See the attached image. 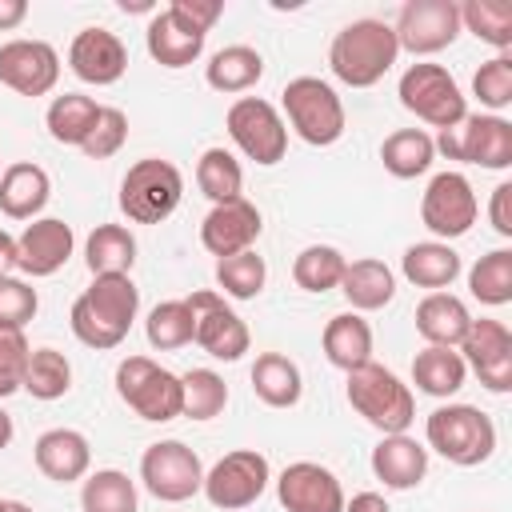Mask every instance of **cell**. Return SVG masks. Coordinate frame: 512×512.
<instances>
[{"label":"cell","instance_id":"cell-1","mask_svg":"<svg viewBox=\"0 0 512 512\" xmlns=\"http://www.w3.org/2000/svg\"><path fill=\"white\" fill-rule=\"evenodd\" d=\"M140 312V288L132 284L128 272H108V276H92V284L76 296L72 312H68V324L76 332L80 344L88 348H116L132 320Z\"/></svg>","mask_w":512,"mask_h":512},{"label":"cell","instance_id":"cell-2","mask_svg":"<svg viewBox=\"0 0 512 512\" xmlns=\"http://www.w3.org/2000/svg\"><path fill=\"white\" fill-rule=\"evenodd\" d=\"M396 56H400V44H396L392 24L364 16V20L344 24L332 36L328 68L348 88H372V84H380L388 76V68L396 64Z\"/></svg>","mask_w":512,"mask_h":512},{"label":"cell","instance_id":"cell-3","mask_svg":"<svg viewBox=\"0 0 512 512\" xmlns=\"http://www.w3.org/2000/svg\"><path fill=\"white\" fill-rule=\"evenodd\" d=\"M348 404L384 436H396V432H408L412 420H416V396L412 388L384 364L368 360L360 368L348 372Z\"/></svg>","mask_w":512,"mask_h":512},{"label":"cell","instance_id":"cell-4","mask_svg":"<svg viewBox=\"0 0 512 512\" xmlns=\"http://www.w3.org/2000/svg\"><path fill=\"white\" fill-rule=\"evenodd\" d=\"M424 436L432 452L460 468H476L496 452V424L476 404H440L428 416Z\"/></svg>","mask_w":512,"mask_h":512},{"label":"cell","instance_id":"cell-5","mask_svg":"<svg viewBox=\"0 0 512 512\" xmlns=\"http://www.w3.org/2000/svg\"><path fill=\"white\" fill-rule=\"evenodd\" d=\"M120 212L132 224H160L168 220L180 200H184V176L172 160L160 156H144L136 164H128L124 180H120Z\"/></svg>","mask_w":512,"mask_h":512},{"label":"cell","instance_id":"cell-6","mask_svg":"<svg viewBox=\"0 0 512 512\" xmlns=\"http://www.w3.org/2000/svg\"><path fill=\"white\" fill-rule=\"evenodd\" d=\"M280 104H284V116L292 124V132L312 144V148H328L344 136V104L336 96V88L320 76H296L284 84L280 92Z\"/></svg>","mask_w":512,"mask_h":512},{"label":"cell","instance_id":"cell-7","mask_svg":"<svg viewBox=\"0 0 512 512\" xmlns=\"http://www.w3.org/2000/svg\"><path fill=\"white\" fill-rule=\"evenodd\" d=\"M396 96L416 120L432 124L436 132H448L468 116V100L444 64H408L396 84Z\"/></svg>","mask_w":512,"mask_h":512},{"label":"cell","instance_id":"cell-8","mask_svg":"<svg viewBox=\"0 0 512 512\" xmlns=\"http://www.w3.org/2000/svg\"><path fill=\"white\" fill-rule=\"evenodd\" d=\"M116 396L140 420H152V424L176 420L180 416V404H184L180 376L168 372L164 364L148 360V356H124L116 364Z\"/></svg>","mask_w":512,"mask_h":512},{"label":"cell","instance_id":"cell-9","mask_svg":"<svg viewBox=\"0 0 512 512\" xmlns=\"http://www.w3.org/2000/svg\"><path fill=\"white\" fill-rule=\"evenodd\" d=\"M432 144L448 160L480 164L492 172L512 168V124L504 116H492V112H468L456 128L440 132Z\"/></svg>","mask_w":512,"mask_h":512},{"label":"cell","instance_id":"cell-10","mask_svg":"<svg viewBox=\"0 0 512 512\" xmlns=\"http://www.w3.org/2000/svg\"><path fill=\"white\" fill-rule=\"evenodd\" d=\"M224 124H228L232 144H236L248 160L264 164V168H272V164L284 160V152H288V124H284V116L276 112V104H268V100H260V96H240V100L228 108Z\"/></svg>","mask_w":512,"mask_h":512},{"label":"cell","instance_id":"cell-11","mask_svg":"<svg viewBox=\"0 0 512 512\" xmlns=\"http://www.w3.org/2000/svg\"><path fill=\"white\" fill-rule=\"evenodd\" d=\"M272 480V468H268V456L256 452V448H236L228 456H220L208 472H204V496L212 508H224V512H240L248 504H256L264 496Z\"/></svg>","mask_w":512,"mask_h":512},{"label":"cell","instance_id":"cell-12","mask_svg":"<svg viewBox=\"0 0 512 512\" xmlns=\"http://www.w3.org/2000/svg\"><path fill=\"white\" fill-rule=\"evenodd\" d=\"M140 480L156 500L180 504L204 488V464L184 440H156L140 456Z\"/></svg>","mask_w":512,"mask_h":512},{"label":"cell","instance_id":"cell-13","mask_svg":"<svg viewBox=\"0 0 512 512\" xmlns=\"http://www.w3.org/2000/svg\"><path fill=\"white\" fill-rule=\"evenodd\" d=\"M400 52L412 56H436L456 44L460 28V4L456 0H408L392 24Z\"/></svg>","mask_w":512,"mask_h":512},{"label":"cell","instance_id":"cell-14","mask_svg":"<svg viewBox=\"0 0 512 512\" xmlns=\"http://www.w3.org/2000/svg\"><path fill=\"white\" fill-rule=\"evenodd\" d=\"M480 200L464 172H436L420 196V220L436 240H456L476 224Z\"/></svg>","mask_w":512,"mask_h":512},{"label":"cell","instance_id":"cell-15","mask_svg":"<svg viewBox=\"0 0 512 512\" xmlns=\"http://www.w3.org/2000/svg\"><path fill=\"white\" fill-rule=\"evenodd\" d=\"M184 300H188L192 320H196L192 340H196L212 360H228V364H232V360H240V356L248 352L252 332H248V324L224 304L220 292L200 288V292H192V296H184Z\"/></svg>","mask_w":512,"mask_h":512},{"label":"cell","instance_id":"cell-16","mask_svg":"<svg viewBox=\"0 0 512 512\" xmlns=\"http://www.w3.org/2000/svg\"><path fill=\"white\" fill-rule=\"evenodd\" d=\"M464 356V364L480 376V384L488 392H508L512 388V332L504 320H472L468 336L456 348Z\"/></svg>","mask_w":512,"mask_h":512},{"label":"cell","instance_id":"cell-17","mask_svg":"<svg viewBox=\"0 0 512 512\" xmlns=\"http://www.w3.org/2000/svg\"><path fill=\"white\" fill-rule=\"evenodd\" d=\"M60 80V52L48 40L0 44V84L16 96H48Z\"/></svg>","mask_w":512,"mask_h":512},{"label":"cell","instance_id":"cell-18","mask_svg":"<svg viewBox=\"0 0 512 512\" xmlns=\"http://www.w3.org/2000/svg\"><path fill=\"white\" fill-rule=\"evenodd\" d=\"M276 496L288 512H344V488L332 468L296 460L276 476Z\"/></svg>","mask_w":512,"mask_h":512},{"label":"cell","instance_id":"cell-19","mask_svg":"<svg viewBox=\"0 0 512 512\" xmlns=\"http://www.w3.org/2000/svg\"><path fill=\"white\" fill-rule=\"evenodd\" d=\"M76 248V236H72V224H64L60 216H36L20 236H16V268L32 280L40 276H52L68 264Z\"/></svg>","mask_w":512,"mask_h":512},{"label":"cell","instance_id":"cell-20","mask_svg":"<svg viewBox=\"0 0 512 512\" xmlns=\"http://www.w3.org/2000/svg\"><path fill=\"white\" fill-rule=\"evenodd\" d=\"M68 68L76 72V80L108 88L128 72V48L108 28H80L68 44Z\"/></svg>","mask_w":512,"mask_h":512},{"label":"cell","instance_id":"cell-21","mask_svg":"<svg viewBox=\"0 0 512 512\" xmlns=\"http://www.w3.org/2000/svg\"><path fill=\"white\" fill-rule=\"evenodd\" d=\"M260 208L252 200H228V204H212V212L200 220V244L224 260V256H236V252H248L256 240H260Z\"/></svg>","mask_w":512,"mask_h":512},{"label":"cell","instance_id":"cell-22","mask_svg":"<svg viewBox=\"0 0 512 512\" xmlns=\"http://www.w3.org/2000/svg\"><path fill=\"white\" fill-rule=\"evenodd\" d=\"M204 40L208 32H200L180 8H164L148 20V32H144V44H148V56L160 64V68H188L192 60H200L204 52Z\"/></svg>","mask_w":512,"mask_h":512},{"label":"cell","instance_id":"cell-23","mask_svg":"<svg viewBox=\"0 0 512 512\" xmlns=\"http://www.w3.org/2000/svg\"><path fill=\"white\" fill-rule=\"evenodd\" d=\"M32 460L36 468L56 480V484H72V480H84L88 468H92V448H88V436L76 432V428H48L36 436L32 444Z\"/></svg>","mask_w":512,"mask_h":512},{"label":"cell","instance_id":"cell-24","mask_svg":"<svg viewBox=\"0 0 512 512\" xmlns=\"http://www.w3.org/2000/svg\"><path fill=\"white\" fill-rule=\"evenodd\" d=\"M372 472H376V480L384 488L408 492V488H416L428 476V448L416 436H408V432L384 436L372 448Z\"/></svg>","mask_w":512,"mask_h":512},{"label":"cell","instance_id":"cell-25","mask_svg":"<svg viewBox=\"0 0 512 512\" xmlns=\"http://www.w3.org/2000/svg\"><path fill=\"white\" fill-rule=\"evenodd\" d=\"M52 196V180L40 164L16 160L0 172V212L8 220H36Z\"/></svg>","mask_w":512,"mask_h":512},{"label":"cell","instance_id":"cell-26","mask_svg":"<svg viewBox=\"0 0 512 512\" xmlns=\"http://www.w3.org/2000/svg\"><path fill=\"white\" fill-rule=\"evenodd\" d=\"M400 272L408 284L416 288H428V292H444L452 288V280L464 272L460 264V252L444 240H420V244H408L404 256H400Z\"/></svg>","mask_w":512,"mask_h":512},{"label":"cell","instance_id":"cell-27","mask_svg":"<svg viewBox=\"0 0 512 512\" xmlns=\"http://www.w3.org/2000/svg\"><path fill=\"white\" fill-rule=\"evenodd\" d=\"M468 324H472V312L452 292H428L416 304V332L436 348H460V340L468 336Z\"/></svg>","mask_w":512,"mask_h":512},{"label":"cell","instance_id":"cell-28","mask_svg":"<svg viewBox=\"0 0 512 512\" xmlns=\"http://www.w3.org/2000/svg\"><path fill=\"white\" fill-rule=\"evenodd\" d=\"M340 292L352 304V312H380L396 296V276L384 260H372V256L348 260L344 276H340Z\"/></svg>","mask_w":512,"mask_h":512},{"label":"cell","instance_id":"cell-29","mask_svg":"<svg viewBox=\"0 0 512 512\" xmlns=\"http://www.w3.org/2000/svg\"><path fill=\"white\" fill-rule=\"evenodd\" d=\"M320 344H324L328 364L340 368V372H352V368L372 360V328H368V320L360 312H336L324 324Z\"/></svg>","mask_w":512,"mask_h":512},{"label":"cell","instance_id":"cell-30","mask_svg":"<svg viewBox=\"0 0 512 512\" xmlns=\"http://www.w3.org/2000/svg\"><path fill=\"white\" fill-rule=\"evenodd\" d=\"M468 380V364L456 348H436V344H424L412 360V384L424 392V396H436V400H448L464 388Z\"/></svg>","mask_w":512,"mask_h":512},{"label":"cell","instance_id":"cell-31","mask_svg":"<svg viewBox=\"0 0 512 512\" xmlns=\"http://www.w3.org/2000/svg\"><path fill=\"white\" fill-rule=\"evenodd\" d=\"M252 392L268 408H292L304 396V376L284 352H260L252 364Z\"/></svg>","mask_w":512,"mask_h":512},{"label":"cell","instance_id":"cell-32","mask_svg":"<svg viewBox=\"0 0 512 512\" xmlns=\"http://www.w3.org/2000/svg\"><path fill=\"white\" fill-rule=\"evenodd\" d=\"M260 76H264V56H260L256 48H248V44H228V48L212 52V60L204 64V80H208V88L228 92V96L256 88Z\"/></svg>","mask_w":512,"mask_h":512},{"label":"cell","instance_id":"cell-33","mask_svg":"<svg viewBox=\"0 0 512 512\" xmlns=\"http://www.w3.org/2000/svg\"><path fill=\"white\" fill-rule=\"evenodd\" d=\"M380 160L396 180H416L432 168L436 160V144L424 128H396L392 136H384L380 144Z\"/></svg>","mask_w":512,"mask_h":512},{"label":"cell","instance_id":"cell-34","mask_svg":"<svg viewBox=\"0 0 512 512\" xmlns=\"http://www.w3.org/2000/svg\"><path fill=\"white\" fill-rule=\"evenodd\" d=\"M84 264L92 276L132 272L136 264V236L124 224H96L84 240Z\"/></svg>","mask_w":512,"mask_h":512},{"label":"cell","instance_id":"cell-35","mask_svg":"<svg viewBox=\"0 0 512 512\" xmlns=\"http://www.w3.org/2000/svg\"><path fill=\"white\" fill-rule=\"evenodd\" d=\"M96 116H100V104H96L92 96H84V92H64V96H56V100L48 104L44 124H48V136H52L56 144L80 148V144L88 140Z\"/></svg>","mask_w":512,"mask_h":512},{"label":"cell","instance_id":"cell-36","mask_svg":"<svg viewBox=\"0 0 512 512\" xmlns=\"http://www.w3.org/2000/svg\"><path fill=\"white\" fill-rule=\"evenodd\" d=\"M196 184L212 204H228L244 196V168L228 148H204L196 160Z\"/></svg>","mask_w":512,"mask_h":512},{"label":"cell","instance_id":"cell-37","mask_svg":"<svg viewBox=\"0 0 512 512\" xmlns=\"http://www.w3.org/2000/svg\"><path fill=\"white\" fill-rule=\"evenodd\" d=\"M136 504H140V496H136V484L128 480V472L96 468L84 476V488H80L84 512H136Z\"/></svg>","mask_w":512,"mask_h":512},{"label":"cell","instance_id":"cell-38","mask_svg":"<svg viewBox=\"0 0 512 512\" xmlns=\"http://www.w3.org/2000/svg\"><path fill=\"white\" fill-rule=\"evenodd\" d=\"M20 388L32 400H60L72 388V364H68V356L60 348H32Z\"/></svg>","mask_w":512,"mask_h":512},{"label":"cell","instance_id":"cell-39","mask_svg":"<svg viewBox=\"0 0 512 512\" xmlns=\"http://www.w3.org/2000/svg\"><path fill=\"white\" fill-rule=\"evenodd\" d=\"M460 28H468L476 40L492 44L496 52L512 48V4L508 0H468L460 4Z\"/></svg>","mask_w":512,"mask_h":512},{"label":"cell","instance_id":"cell-40","mask_svg":"<svg viewBox=\"0 0 512 512\" xmlns=\"http://www.w3.org/2000/svg\"><path fill=\"white\" fill-rule=\"evenodd\" d=\"M468 292L488 304V308H500L512 300V248H492L484 252L472 272H468Z\"/></svg>","mask_w":512,"mask_h":512},{"label":"cell","instance_id":"cell-41","mask_svg":"<svg viewBox=\"0 0 512 512\" xmlns=\"http://www.w3.org/2000/svg\"><path fill=\"white\" fill-rule=\"evenodd\" d=\"M344 252L332 248V244H308L296 260H292V280L304 288V292H332L340 288V276H344Z\"/></svg>","mask_w":512,"mask_h":512},{"label":"cell","instance_id":"cell-42","mask_svg":"<svg viewBox=\"0 0 512 512\" xmlns=\"http://www.w3.org/2000/svg\"><path fill=\"white\" fill-rule=\"evenodd\" d=\"M264 280H268V264L256 248L216 260V284L232 300H256L264 292Z\"/></svg>","mask_w":512,"mask_h":512},{"label":"cell","instance_id":"cell-43","mask_svg":"<svg viewBox=\"0 0 512 512\" xmlns=\"http://www.w3.org/2000/svg\"><path fill=\"white\" fill-rule=\"evenodd\" d=\"M192 332H196V320H192L188 300H160L148 312V320H144V336L160 352H172V348L192 344Z\"/></svg>","mask_w":512,"mask_h":512},{"label":"cell","instance_id":"cell-44","mask_svg":"<svg viewBox=\"0 0 512 512\" xmlns=\"http://www.w3.org/2000/svg\"><path fill=\"white\" fill-rule=\"evenodd\" d=\"M180 388H184V404H180V416L188 420H212L224 412L228 404V384L220 372L212 368H192L180 376Z\"/></svg>","mask_w":512,"mask_h":512},{"label":"cell","instance_id":"cell-45","mask_svg":"<svg viewBox=\"0 0 512 512\" xmlns=\"http://www.w3.org/2000/svg\"><path fill=\"white\" fill-rule=\"evenodd\" d=\"M472 96L492 112L500 116L508 104H512V56L508 52H496L492 60H484L472 76Z\"/></svg>","mask_w":512,"mask_h":512},{"label":"cell","instance_id":"cell-46","mask_svg":"<svg viewBox=\"0 0 512 512\" xmlns=\"http://www.w3.org/2000/svg\"><path fill=\"white\" fill-rule=\"evenodd\" d=\"M124 140H128V116L120 108H112V104H100V116H96L88 140L80 144V152L88 160H108V156H116L124 148Z\"/></svg>","mask_w":512,"mask_h":512},{"label":"cell","instance_id":"cell-47","mask_svg":"<svg viewBox=\"0 0 512 512\" xmlns=\"http://www.w3.org/2000/svg\"><path fill=\"white\" fill-rule=\"evenodd\" d=\"M36 308H40V296L28 280L0 276V328H20L24 332V324L36 316Z\"/></svg>","mask_w":512,"mask_h":512},{"label":"cell","instance_id":"cell-48","mask_svg":"<svg viewBox=\"0 0 512 512\" xmlns=\"http://www.w3.org/2000/svg\"><path fill=\"white\" fill-rule=\"evenodd\" d=\"M28 336L20 328H0V400L20 392L24 384V368H28Z\"/></svg>","mask_w":512,"mask_h":512},{"label":"cell","instance_id":"cell-49","mask_svg":"<svg viewBox=\"0 0 512 512\" xmlns=\"http://www.w3.org/2000/svg\"><path fill=\"white\" fill-rule=\"evenodd\" d=\"M172 8H180L200 32H212V24L220 20V12H224V4L220 0H172Z\"/></svg>","mask_w":512,"mask_h":512},{"label":"cell","instance_id":"cell-50","mask_svg":"<svg viewBox=\"0 0 512 512\" xmlns=\"http://www.w3.org/2000/svg\"><path fill=\"white\" fill-rule=\"evenodd\" d=\"M488 220L500 236H512V184H496L492 188V204H488Z\"/></svg>","mask_w":512,"mask_h":512},{"label":"cell","instance_id":"cell-51","mask_svg":"<svg viewBox=\"0 0 512 512\" xmlns=\"http://www.w3.org/2000/svg\"><path fill=\"white\" fill-rule=\"evenodd\" d=\"M28 16V0H0V32L20 28Z\"/></svg>","mask_w":512,"mask_h":512},{"label":"cell","instance_id":"cell-52","mask_svg":"<svg viewBox=\"0 0 512 512\" xmlns=\"http://www.w3.org/2000/svg\"><path fill=\"white\" fill-rule=\"evenodd\" d=\"M344 512H392V508L380 492H356L352 500H344Z\"/></svg>","mask_w":512,"mask_h":512},{"label":"cell","instance_id":"cell-53","mask_svg":"<svg viewBox=\"0 0 512 512\" xmlns=\"http://www.w3.org/2000/svg\"><path fill=\"white\" fill-rule=\"evenodd\" d=\"M16 268V236L0 228V276H12Z\"/></svg>","mask_w":512,"mask_h":512},{"label":"cell","instance_id":"cell-54","mask_svg":"<svg viewBox=\"0 0 512 512\" xmlns=\"http://www.w3.org/2000/svg\"><path fill=\"white\" fill-rule=\"evenodd\" d=\"M12 436H16V424H12V416L0 408V452L12 444Z\"/></svg>","mask_w":512,"mask_h":512},{"label":"cell","instance_id":"cell-55","mask_svg":"<svg viewBox=\"0 0 512 512\" xmlns=\"http://www.w3.org/2000/svg\"><path fill=\"white\" fill-rule=\"evenodd\" d=\"M8 512H32L24 500H8Z\"/></svg>","mask_w":512,"mask_h":512},{"label":"cell","instance_id":"cell-56","mask_svg":"<svg viewBox=\"0 0 512 512\" xmlns=\"http://www.w3.org/2000/svg\"><path fill=\"white\" fill-rule=\"evenodd\" d=\"M0 512H8V500H4V496H0Z\"/></svg>","mask_w":512,"mask_h":512},{"label":"cell","instance_id":"cell-57","mask_svg":"<svg viewBox=\"0 0 512 512\" xmlns=\"http://www.w3.org/2000/svg\"><path fill=\"white\" fill-rule=\"evenodd\" d=\"M0 172H4V168H0Z\"/></svg>","mask_w":512,"mask_h":512}]
</instances>
